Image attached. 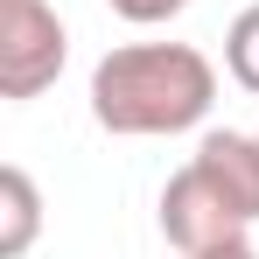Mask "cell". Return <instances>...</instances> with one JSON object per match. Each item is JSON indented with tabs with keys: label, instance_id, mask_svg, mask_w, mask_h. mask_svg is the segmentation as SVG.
<instances>
[{
	"label": "cell",
	"instance_id": "6da1fadb",
	"mask_svg": "<svg viewBox=\"0 0 259 259\" xmlns=\"http://www.w3.org/2000/svg\"><path fill=\"white\" fill-rule=\"evenodd\" d=\"M217 105V63L196 42H119L91 70V119L119 140H168Z\"/></svg>",
	"mask_w": 259,
	"mask_h": 259
},
{
	"label": "cell",
	"instance_id": "7a4b0ae2",
	"mask_svg": "<svg viewBox=\"0 0 259 259\" xmlns=\"http://www.w3.org/2000/svg\"><path fill=\"white\" fill-rule=\"evenodd\" d=\"M70 63V28L49 0H0V98L28 105Z\"/></svg>",
	"mask_w": 259,
	"mask_h": 259
},
{
	"label": "cell",
	"instance_id": "3957f363",
	"mask_svg": "<svg viewBox=\"0 0 259 259\" xmlns=\"http://www.w3.org/2000/svg\"><path fill=\"white\" fill-rule=\"evenodd\" d=\"M245 231H252V224L231 210V196H224L196 161H182V168L168 175V189H161V238H168L175 252H210V245H231V238H245Z\"/></svg>",
	"mask_w": 259,
	"mask_h": 259
},
{
	"label": "cell",
	"instance_id": "277c9868",
	"mask_svg": "<svg viewBox=\"0 0 259 259\" xmlns=\"http://www.w3.org/2000/svg\"><path fill=\"white\" fill-rule=\"evenodd\" d=\"M189 161H196V168L231 196V210L245 217V224H259V133L210 126L203 140H196V154H189Z\"/></svg>",
	"mask_w": 259,
	"mask_h": 259
},
{
	"label": "cell",
	"instance_id": "5b68a950",
	"mask_svg": "<svg viewBox=\"0 0 259 259\" xmlns=\"http://www.w3.org/2000/svg\"><path fill=\"white\" fill-rule=\"evenodd\" d=\"M42 238V189L21 161L0 168V259H28V245Z\"/></svg>",
	"mask_w": 259,
	"mask_h": 259
},
{
	"label": "cell",
	"instance_id": "8992f818",
	"mask_svg": "<svg viewBox=\"0 0 259 259\" xmlns=\"http://www.w3.org/2000/svg\"><path fill=\"white\" fill-rule=\"evenodd\" d=\"M224 70H231V84H245L259 98V0L238 7V21L224 28Z\"/></svg>",
	"mask_w": 259,
	"mask_h": 259
},
{
	"label": "cell",
	"instance_id": "52a82bcc",
	"mask_svg": "<svg viewBox=\"0 0 259 259\" xmlns=\"http://www.w3.org/2000/svg\"><path fill=\"white\" fill-rule=\"evenodd\" d=\"M119 21H133V28H161V21H175L189 0H105Z\"/></svg>",
	"mask_w": 259,
	"mask_h": 259
},
{
	"label": "cell",
	"instance_id": "ba28073f",
	"mask_svg": "<svg viewBox=\"0 0 259 259\" xmlns=\"http://www.w3.org/2000/svg\"><path fill=\"white\" fill-rule=\"evenodd\" d=\"M175 259H259L252 238H231V245H210V252H175Z\"/></svg>",
	"mask_w": 259,
	"mask_h": 259
}]
</instances>
